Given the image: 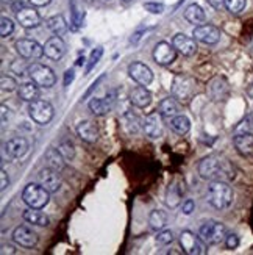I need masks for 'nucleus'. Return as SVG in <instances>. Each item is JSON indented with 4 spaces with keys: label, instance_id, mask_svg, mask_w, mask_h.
<instances>
[{
    "label": "nucleus",
    "instance_id": "obj_30",
    "mask_svg": "<svg viewBox=\"0 0 253 255\" xmlns=\"http://www.w3.org/2000/svg\"><path fill=\"white\" fill-rule=\"evenodd\" d=\"M46 161H47V166H50V168L61 172L66 168V161H68V160L63 157V153L60 152V149L49 147L47 152H46Z\"/></svg>",
    "mask_w": 253,
    "mask_h": 255
},
{
    "label": "nucleus",
    "instance_id": "obj_22",
    "mask_svg": "<svg viewBox=\"0 0 253 255\" xmlns=\"http://www.w3.org/2000/svg\"><path fill=\"white\" fill-rule=\"evenodd\" d=\"M233 144L239 155L250 157L253 155V131H241L235 135Z\"/></svg>",
    "mask_w": 253,
    "mask_h": 255
},
{
    "label": "nucleus",
    "instance_id": "obj_18",
    "mask_svg": "<svg viewBox=\"0 0 253 255\" xmlns=\"http://www.w3.org/2000/svg\"><path fill=\"white\" fill-rule=\"evenodd\" d=\"M128 75H130V79H133L138 85H142V86H149L153 82L152 69L147 64L141 61H135L128 66Z\"/></svg>",
    "mask_w": 253,
    "mask_h": 255
},
{
    "label": "nucleus",
    "instance_id": "obj_6",
    "mask_svg": "<svg viewBox=\"0 0 253 255\" xmlns=\"http://www.w3.org/2000/svg\"><path fill=\"white\" fill-rule=\"evenodd\" d=\"M28 77L38 86L46 88V90L53 88L55 83H57V75H55V72L49 68V66L41 64V63L28 64Z\"/></svg>",
    "mask_w": 253,
    "mask_h": 255
},
{
    "label": "nucleus",
    "instance_id": "obj_41",
    "mask_svg": "<svg viewBox=\"0 0 253 255\" xmlns=\"http://www.w3.org/2000/svg\"><path fill=\"white\" fill-rule=\"evenodd\" d=\"M0 86H2L3 93H13L17 88V82L11 75H2V79H0Z\"/></svg>",
    "mask_w": 253,
    "mask_h": 255
},
{
    "label": "nucleus",
    "instance_id": "obj_27",
    "mask_svg": "<svg viewBox=\"0 0 253 255\" xmlns=\"http://www.w3.org/2000/svg\"><path fill=\"white\" fill-rule=\"evenodd\" d=\"M39 88L35 82H25L22 83L19 88H17V94H19V99H22V101L25 102H33V101H38L39 99Z\"/></svg>",
    "mask_w": 253,
    "mask_h": 255
},
{
    "label": "nucleus",
    "instance_id": "obj_44",
    "mask_svg": "<svg viewBox=\"0 0 253 255\" xmlns=\"http://www.w3.org/2000/svg\"><path fill=\"white\" fill-rule=\"evenodd\" d=\"M225 246H227V249H230V251L236 249V248L239 246V237H238L236 234H228L227 238H225Z\"/></svg>",
    "mask_w": 253,
    "mask_h": 255
},
{
    "label": "nucleus",
    "instance_id": "obj_31",
    "mask_svg": "<svg viewBox=\"0 0 253 255\" xmlns=\"http://www.w3.org/2000/svg\"><path fill=\"white\" fill-rule=\"evenodd\" d=\"M46 27L53 33V35L61 36L63 33L68 31V22H66L63 14H55L46 20Z\"/></svg>",
    "mask_w": 253,
    "mask_h": 255
},
{
    "label": "nucleus",
    "instance_id": "obj_45",
    "mask_svg": "<svg viewBox=\"0 0 253 255\" xmlns=\"http://www.w3.org/2000/svg\"><path fill=\"white\" fill-rule=\"evenodd\" d=\"M194 210H195V202L192 201V199H186V201L181 204V213L186 216H189Z\"/></svg>",
    "mask_w": 253,
    "mask_h": 255
},
{
    "label": "nucleus",
    "instance_id": "obj_43",
    "mask_svg": "<svg viewBox=\"0 0 253 255\" xmlns=\"http://www.w3.org/2000/svg\"><path fill=\"white\" fill-rule=\"evenodd\" d=\"M144 8L152 14H161L164 11V5L158 3V2H147V3H144Z\"/></svg>",
    "mask_w": 253,
    "mask_h": 255
},
{
    "label": "nucleus",
    "instance_id": "obj_49",
    "mask_svg": "<svg viewBox=\"0 0 253 255\" xmlns=\"http://www.w3.org/2000/svg\"><path fill=\"white\" fill-rule=\"evenodd\" d=\"M74 77H75V71L74 69L66 71V74H64V86H69L74 82Z\"/></svg>",
    "mask_w": 253,
    "mask_h": 255
},
{
    "label": "nucleus",
    "instance_id": "obj_46",
    "mask_svg": "<svg viewBox=\"0 0 253 255\" xmlns=\"http://www.w3.org/2000/svg\"><path fill=\"white\" fill-rule=\"evenodd\" d=\"M8 185H9V177L6 174V171L2 168V169H0V191L3 193L8 188Z\"/></svg>",
    "mask_w": 253,
    "mask_h": 255
},
{
    "label": "nucleus",
    "instance_id": "obj_7",
    "mask_svg": "<svg viewBox=\"0 0 253 255\" xmlns=\"http://www.w3.org/2000/svg\"><path fill=\"white\" fill-rule=\"evenodd\" d=\"M197 91V83L195 79L189 75H177L172 82V94L175 99H178L181 102H188L189 99L195 94Z\"/></svg>",
    "mask_w": 253,
    "mask_h": 255
},
{
    "label": "nucleus",
    "instance_id": "obj_35",
    "mask_svg": "<svg viewBox=\"0 0 253 255\" xmlns=\"http://www.w3.org/2000/svg\"><path fill=\"white\" fill-rule=\"evenodd\" d=\"M247 6V0H225V9L232 14H241Z\"/></svg>",
    "mask_w": 253,
    "mask_h": 255
},
{
    "label": "nucleus",
    "instance_id": "obj_48",
    "mask_svg": "<svg viewBox=\"0 0 253 255\" xmlns=\"http://www.w3.org/2000/svg\"><path fill=\"white\" fill-rule=\"evenodd\" d=\"M208 3H210L216 11H224L225 9V0H208Z\"/></svg>",
    "mask_w": 253,
    "mask_h": 255
},
{
    "label": "nucleus",
    "instance_id": "obj_2",
    "mask_svg": "<svg viewBox=\"0 0 253 255\" xmlns=\"http://www.w3.org/2000/svg\"><path fill=\"white\" fill-rule=\"evenodd\" d=\"M206 201L216 210H227L235 201V191L230 186V182L216 180L208 186Z\"/></svg>",
    "mask_w": 253,
    "mask_h": 255
},
{
    "label": "nucleus",
    "instance_id": "obj_23",
    "mask_svg": "<svg viewBox=\"0 0 253 255\" xmlns=\"http://www.w3.org/2000/svg\"><path fill=\"white\" fill-rule=\"evenodd\" d=\"M77 135L80 136L82 141L92 144L98 139V127L95 123H92V121L84 119L77 126Z\"/></svg>",
    "mask_w": 253,
    "mask_h": 255
},
{
    "label": "nucleus",
    "instance_id": "obj_53",
    "mask_svg": "<svg viewBox=\"0 0 253 255\" xmlns=\"http://www.w3.org/2000/svg\"><path fill=\"white\" fill-rule=\"evenodd\" d=\"M8 112L9 110L6 108V105H2V126L8 123Z\"/></svg>",
    "mask_w": 253,
    "mask_h": 255
},
{
    "label": "nucleus",
    "instance_id": "obj_37",
    "mask_svg": "<svg viewBox=\"0 0 253 255\" xmlns=\"http://www.w3.org/2000/svg\"><path fill=\"white\" fill-rule=\"evenodd\" d=\"M102 55H103V47H95L91 55H89V60H87V64H86V69H84V75L89 74L94 68H95V64L100 61L102 58Z\"/></svg>",
    "mask_w": 253,
    "mask_h": 255
},
{
    "label": "nucleus",
    "instance_id": "obj_51",
    "mask_svg": "<svg viewBox=\"0 0 253 255\" xmlns=\"http://www.w3.org/2000/svg\"><path fill=\"white\" fill-rule=\"evenodd\" d=\"M0 254L2 255H6V254H16L14 248L11 245H2V251H0Z\"/></svg>",
    "mask_w": 253,
    "mask_h": 255
},
{
    "label": "nucleus",
    "instance_id": "obj_14",
    "mask_svg": "<svg viewBox=\"0 0 253 255\" xmlns=\"http://www.w3.org/2000/svg\"><path fill=\"white\" fill-rule=\"evenodd\" d=\"M13 241L16 243L17 246L24 248V249H31L38 245V235L33 232L28 226H17L14 230H13V235H11Z\"/></svg>",
    "mask_w": 253,
    "mask_h": 255
},
{
    "label": "nucleus",
    "instance_id": "obj_3",
    "mask_svg": "<svg viewBox=\"0 0 253 255\" xmlns=\"http://www.w3.org/2000/svg\"><path fill=\"white\" fill-rule=\"evenodd\" d=\"M199 235L208 243V245L216 246V245H221V243L225 241V238L228 235V230H227V226L224 223H221V221L208 219L200 224Z\"/></svg>",
    "mask_w": 253,
    "mask_h": 255
},
{
    "label": "nucleus",
    "instance_id": "obj_47",
    "mask_svg": "<svg viewBox=\"0 0 253 255\" xmlns=\"http://www.w3.org/2000/svg\"><path fill=\"white\" fill-rule=\"evenodd\" d=\"M103 79H105V74H102V75L98 77V79H97V80H95V82H94V83L91 85V88H89V90H87V91L84 93L83 99H87V97H89V96L92 94V91H94V90H97V86H98V85H100V83L103 82Z\"/></svg>",
    "mask_w": 253,
    "mask_h": 255
},
{
    "label": "nucleus",
    "instance_id": "obj_16",
    "mask_svg": "<svg viewBox=\"0 0 253 255\" xmlns=\"http://www.w3.org/2000/svg\"><path fill=\"white\" fill-rule=\"evenodd\" d=\"M163 116L157 112H152L142 121V130H144L146 136L152 139H158L163 136Z\"/></svg>",
    "mask_w": 253,
    "mask_h": 255
},
{
    "label": "nucleus",
    "instance_id": "obj_10",
    "mask_svg": "<svg viewBox=\"0 0 253 255\" xmlns=\"http://www.w3.org/2000/svg\"><path fill=\"white\" fill-rule=\"evenodd\" d=\"M14 49L19 57L24 60H38L44 55V46H41L38 41L28 39V38L16 41Z\"/></svg>",
    "mask_w": 253,
    "mask_h": 255
},
{
    "label": "nucleus",
    "instance_id": "obj_32",
    "mask_svg": "<svg viewBox=\"0 0 253 255\" xmlns=\"http://www.w3.org/2000/svg\"><path fill=\"white\" fill-rule=\"evenodd\" d=\"M168 224V215L163 210H153L149 215V227L153 232H160Z\"/></svg>",
    "mask_w": 253,
    "mask_h": 255
},
{
    "label": "nucleus",
    "instance_id": "obj_5",
    "mask_svg": "<svg viewBox=\"0 0 253 255\" xmlns=\"http://www.w3.org/2000/svg\"><path fill=\"white\" fill-rule=\"evenodd\" d=\"M178 241H180V248L183 249V252L188 255L208 254V243L199 234H194L191 230H183L178 237Z\"/></svg>",
    "mask_w": 253,
    "mask_h": 255
},
{
    "label": "nucleus",
    "instance_id": "obj_12",
    "mask_svg": "<svg viewBox=\"0 0 253 255\" xmlns=\"http://www.w3.org/2000/svg\"><path fill=\"white\" fill-rule=\"evenodd\" d=\"M38 183L42 185L49 193H58L60 188H61V177H60V171L50 168V166H47V168H42L39 169L38 172Z\"/></svg>",
    "mask_w": 253,
    "mask_h": 255
},
{
    "label": "nucleus",
    "instance_id": "obj_42",
    "mask_svg": "<svg viewBox=\"0 0 253 255\" xmlns=\"http://www.w3.org/2000/svg\"><path fill=\"white\" fill-rule=\"evenodd\" d=\"M9 69H11V72L16 74V75H19V77L28 75V64H25L24 61H20V60L11 63Z\"/></svg>",
    "mask_w": 253,
    "mask_h": 255
},
{
    "label": "nucleus",
    "instance_id": "obj_25",
    "mask_svg": "<svg viewBox=\"0 0 253 255\" xmlns=\"http://www.w3.org/2000/svg\"><path fill=\"white\" fill-rule=\"evenodd\" d=\"M183 193H184V188L181 186L180 182H172L168 186V191H166V199L164 202L169 208H177L181 201H183Z\"/></svg>",
    "mask_w": 253,
    "mask_h": 255
},
{
    "label": "nucleus",
    "instance_id": "obj_9",
    "mask_svg": "<svg viewBox=\"0 0 253 255\" xmlns=\"http://www.w3.org/2000/svg\"><path fill=\"white\" fill-rule=\"evenodd\" d=\"M117 102V91L116 90H111L105 94V97L98 99V97H92L87 107H89V112L95 116H103V115H108L111 110L114 108Z\"/></svg>",
    "mask_w": 253,
    "mask_h": 255
},
{
    "label": "nucleus",
    "instance_id": "obj_21",
    "mask_svg": "<svg viewBox=\"0 0 253 255\" xmlns=\"http://www.w3.org/2000/svg\"><path fill=\"white\" fill-rule=\"evenodd\" d=\"M30 149V142L24 136L11 138L9 141L5 142V152L11 158H22Z\"/></svg>",
    "mask_w": 253,
    "mask_h": 255
},
{
    "label": "nucleus",
    "instance_id": "obj_19",
    "mask_svg": "<svg viewBox=\"0 0 253 255\" xmlns=\"http://www.w3.org/2000/svg\"><path fill=\"white\" fill-rule=\"evenodd\" d=\"M44 55L52 60V61H60L64 55H66V44L61 39V36L55 35L52 38H49L44 44Z\"/></svg>",
    "mask_w": 253,
    "mask_h": 255
},
{
    "label": "nucleus",
    "instance_id": "obj_34",
    "mask_svg": "<svg viewBox=\"0 0 253 255\" xmlns=\"http://www.w3.org/2000/svg\"><path fill=\"white\" fill-rule=\"evenodd\" d=\"M71 20L74 28H80L84 20V11L80 8L77 0H71Z\"/></svg>",
    "mask_w": 253,
    "mask_h": 255
},
{
    "label": "nucleus",
    "instance_id": "obj_20",
    "mask_svg": "<svg viewBox=\"0 0 253 255\" xmlns=\"http://www.w3.org/2000/svg\"><path fill=\"white\" fill-rule=\"evenodd\" d=\"M172 44L173 47L177 49L178 53L184 55V57H192L197 52V42L194 39V36H188L184 33H177L173 38H172Z\"/></svg>",
    "mask_w": 253,
    "mask_h": 255
},
{
    "label": "nucleus",
    "instance_id": "obj_39",
    "mask_svg": "<svg viewBox=\"0 0 253 255\" xmlns=\"http://www.w3.org/2000/svg\"><path fill=\"white\" fill-rule=\"evenodd\" d=\"M13 31H14V22L9 17L3 16L0 19V35H2V38H8V36H11Z\"/></svg>",
    "mask_w": 253,
    "mask_h": 255
},
{
    "label": "nucleus",
    "instance_id": "obj_52",
    "mask_svg": "<svg viewBox=\"0 0 253 255\" xmlns=\"http://www.w3.org/2000/svg\"><path fill=\"white\" fill-rule=\"evenodd\" d=\"M246 90H247V94L253 99V75H250V79H249V82H247Z\"/></svg>",
    "mask_w": 253,
    "mask_h": 255
},
{
    "label": "nucleus",
    "instance_id": "obj_1",
    "mask_svg": "<svg viewBox=\"0 0 253 255\" xmlns=\"http://www.w3.org/2000/svg\"><path fill=\"white\" fill-rule=\"evenodd\" d=\"M197 171H199V175L203 180H210V182H216V180L232 182L236 179V168L233 166V163L219 153H213L202 158Z\"/></svg>",
    "mask_w": 253,
    "mask_h": 255
},
{
    "label": "nucleus",
    "instance_id": "obj_33",
    "mask_svg": "<svg viewBox=\"0 0 253 255\" xmlns=\"http://www.w3.org/2000/svg\"><path fill=\"white\" fill-rule=\"evenodd\" d=\"M170 128L175 131V133H178V135H186L189 130H191V121L188 116H184V115H177V116H173L170 119Z\"/></svg>",
    "mask_w": 253,
    "mask_h": 255
},
{
    "label": "nucleus",
    "instance_id": "obj_38",
    "mask_svg": "<svg viewBox=\"0 0 253 255\" xmlns=\"http://www.w3.org/2000/svg\"><path fill=\"white\" fill-rule=\"evenodd\" d=\"M58 149H60V152L63 153V157H64L66 160H68V161H71V160L75 157V147H74L72 141H69V139L61 141V142H60V146H58Z\"/></svg>",
    "mask_w": 253,
    "mask_h": 255
},
{
    "label": "nucleus",
    "instance_id": "obj_28",
    "mask_svg": "<svg viewBox=\"0 0 253 255\" xmlns=\"http://www.w3.org/2000/svg\"><path fill=\"white\" fill-rule=\"evenodd\" d=\"M205 9L199 3H191L184 8V19L194 25H202L205 22Z\"/></svg>",
    "mask_w": 253,
    "mask_h": 255
},
{
    "label": "nucleus",
    "instance_id": "obj_29",
    "mask_svg": "<svg viewBox=\"0 0 253 255\" xmlns=\"http://www.w3.org/2000/svg\"><path fill=\"white\" fill-rule=\"evenodd\" d=\"M180 108H178V102L175 101V97H166L163 99L158 105V113L164 118V119H172L173 116L180 115Z\"/></svg>",
    "mask_w": 253,
    "mask_h": 255
},
{
    "label": "nucleus",
    "instance_id": "obj_54",
    "mask_svg": "<svg viewBox=\"0 0 253 255\" xmlns=\"http://www.w3.org/2000/svg\"><path fill=\"white\" fill-rule=\"evenodd\" d=\"M122 2H125V3H128V2H131V0H122Z\"/></svg>",
    "mask_w": 253,
    "mask_h": 255
},
{
    "label": "nucleus",
    "instance_id": "obj_4",
    "mask_svg": "<svg viewBox=\"0 0 253 255\" xmlns=\"http://www.w3.org/2000/svg\"><path fill=\"white\" fill-rule=\"evenodd\" d=\"M50 194L46 188L39 183H28L24 191H22V201L25 202L30 208H44L49 201H50Z\"/></svg>",
    "mask_w": 253,
    "mask_h": 255
},
{
    "label": "nucleus",
    "instance_id": "obj_11",
    "mask_svg": "<svg viewBox=\"0 0 253 255\" xmlns=\"http://www.w3.org/2000/svg\"><path fill=\"white\" fill-rule=\"evenodd\" d=\"M192 36L195 41H199L206 46H214L219 41H221L222 33L217 27L211 24H202V25H195L192 30Z\"/></svg>",
    "mask_w": 253,
    "mask_h": 255
},
{
    "label": "nucleus",
    "instance_id": "obj_50",
    "mask_svg": "<svg viewBox=\"0 0 253 255\" xmlns=\"http://www.w3.org/2000/svg\"><path fill=\"white\" fill-rule=\"evenodd\" d=\"M52 0H30V3L33 6H47Z\"/></svg>",
    "mask_w": 253,
    "mask_h": 255
},
{
    "label": "nucleus",
    "instance_id": "obj_24",
    "mask_svg": "<svg viewBox=\"0 0 253 255\" xmlns=\"http://www.w3.org/2000/svg\"><path fill=\"white\" fill-rule=\"evenodd\" d=\"M130 102L138 108H146L152 104V94L146 86H136L130 93Z\"/></svg>",
    "mask_w": 253,
    "mask_h": 255
},
{
    "label": "nucleus",
    "instance_id": "obj_36",
    "mask_svg": "<svg viewBox=\"0 0 253 255\" xmlns=\"http://www.w3.org/2000/svg\"><path fill=\"white\" fill-rule=\"evenodd\" d=\"M124 124H125V127L128 128V131L130 133H133V135H136V133L139 131V124H141V121H139V118L136 116V115H133V113H125L124 115Z\"/></svg>",
    "mask_w": 253,
    "mask_h": 255
},
{
    "label": "nucleus",
    "instance_id": "obj_17",
    "mask_svg": "<svg viewBox=\"0 0 253 255\" xmlns=\"http://www.w3.org/2000/svg\"><path fill=\"white\" fill-rule=\"evenodd\" d=\"M16 20L27 30L36 28L41 24V14L38 13L36 6H22L16 11Z\"/></svg>",
    "mask_w": 253,
    "mask_h": 255
},
{
    "label": "nucleus",
    "instance_id": "obj_26",
    "mask_svg": "<svg viewBox=\"0 0 253 255\" xmlns=\"http://www.w3.org/2000/svg\"><path fill=\"white\" fill-rule=\"evenodd\" d=\"M24 221L27 224L36 226V227H47L50 224V219L47 215H44L42 212H39V208H30L25 210L24 215H22Z\"/></svg>",
    "mask_w": 253,
    "mask_h": 255
},
{
    "label": "nucleus",
    "instance_id": "obj_13",
    "mask_svg": "<svg viewBox=\"0 0 253 255\" xmlns=\"http://www.w3.org/2000/svg\"><path fill=\"white\" fill-rule=\"evenodd\" d=\"M177 53L178 52L173 47V44H169L168 41H161L153 49V60L160 66H169L177 60Z\"/></svg>",
    "mask_w": 253,
    "mask_h": 255
},
{
    "label": "nucleus",
    "instance_id": "obj_8",
    "mask_svg": "<svg viewBox=\"0 0 253 255\" xmlns=\"http://www.w3.org/2000/svg\"><path fill=\"white\" fill-rule=\"evenodd\" d=\"M28 115L35 124L47 126L55 116V110L50 102L38 99V101H33L28 104Z\"/></svg>",
    "mask_w": 253,
    "mask_h": 255
},
{
    "label": "nucleus",
    "instance_id": "obj_40",
    "mask_svg": "<svg viewBox=\"0 0 253 255\" xmlns=\"http://www.w3.org/2000/svg\"><path fill=\"white\" fill-rule=\"evenodd\" d=\"M157 243L160 246H168V245H170V243L173 241V232L172 230H160V232H157Z\"/></svg>",
    "mask_w": 253,
    "mask_h": 255
},
{
    "label": "nucleus",
    "instance_id": "obj_15",
    "mask_svg": "<svg viewBox=\"0 0 253 255\" xmlns=\"http://www.w3.org/2000/svg\"><path fill=\"white\" fill-rule=\"evenodd\" d=\"M206 93L213 102H222L230 94L228 82L224 79V77H214V79H211L210 82H208Z\"/></svg>",
    "mask_w": 253,
    "mask_h": 255
}]
</instances>
